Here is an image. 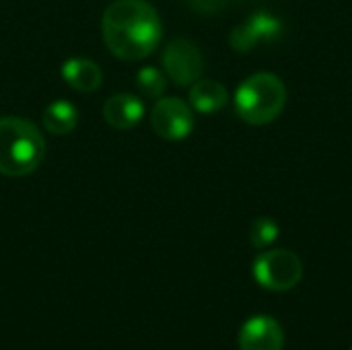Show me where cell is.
Segmentation results:
<instances>
[{
    "label": "cell",
    "instance_id": "1",
    "mask_svg": "<svg viewBox=\"0 0 352 350\" xmlns=\"http://www.w3.org/2000/svg\"><path fill=\"white\" fill-rule=\"evenodd\" d=\"M109 52L122 60H142L157 50L163 25L155 6L146 0H116L101 21Z\"/></svg>",
    "mask_w": 352,
    "mask_h": 350
},
{
    "label": "cell",
    "instance_id": "2",
    "mask_svg": "<svg viewBox=\"0 0 352 350\" xmlns=\"http://www.w3.org/2000/svg\"><path fill=\"white\" fill-rule=\"evenodd\" d=\"M45 157V140L37 126L23 118H0V173L25 177Z\"/></svg>",
    "mask_w": 352,
    "mask_h": 350
},
{
    "label": "cell",
    "instance_id": "3",
    "mask_svg": "<svg viewBox=\"0 0 352 350\" xmlns=\"http://www.w3.org/2000/svg\"><path fill=\"white\" fill-rule=\"evenodd\" d=\"M287 105V87L272 72H258L245 78L235 91V111L252 126L274 122Z\"/></svg>",
    "mask_w": 352,
    "mask_h": 350
},
{
    "label": "cell",
    "instance_id": "4",
    "mask_svg": "<svg viewBox=\"0 0 352 350\" xmlns=\"http://www.w3.org/2000/svg\"><path fill=\"white\" fill-rule=\"evenodd\" d=\"M254 278L268 291H291L303 278V264L295 252L268 250L256 258Z\"/></svg>",
    "mask_w": 352,
    "mask_h": 350
},
{
    "label": "cell",
    "instance_id": "5",
    "mask_svg": "<svg viewBox=\"0 0 352 350\" xmlns=\"http://www.w3.org/2000/svg\"><path fill=\"white\" fill-rule=\"evenodd\" d=\"M163 66L167 76L177 85V87H188L194 85L204 70V60L196 43L190 39L177 37L167 43L163 52Z\"/></svg>",
    "mask_w": 352,
    "mask_h": 350
},
{
    "label": "cell",
    "instance_id": "6",
    "mask_svg": "<svg viewBox=\"0 0 352 350\" xmlns=\"http://www.w3.org/2000/svg\"><path fill=\"white\" fill-rule=\"evenodd\" d=\"M153 130L165 140H184L194 130L192 107L177 97H163L151 111Z\"/></svg>",
    "mask_w": 352,
    "mask_h": 350
},
{
    "label": "cell",
    "instance_id": "7",
    "mask_svg": "<svg viewBox=\"0 0 352 350\" xmlns=\"http://www.w3.org/2000/svg\"><path fill=\"white\" fill-rule=\"evenodd\" d=\"M285 332L280 324L270 316L250 318L239 330L241 350H283Z\"/></svg>",
    "mask_w": 352,
    "mask_h": 350
},
{
    "label": "cell",
    "instance_id": "8",
    "mask_svg": "<svg viewBox=\"0 0 352 350\" xmlns=\"http://www.w3.org/2000/svg\"><path fill=\"white\" fill-rule=\"evenodd\" d=\"M103 118L116 130H130L144 118V103L130 93L113 95L103 105Z\"/></svg>",
    "mask_w": 352,
    "mask_h": 350
},
{
    "label": "cell",
    "instance_id": "9",
    "mask_svg": "<svg viewBox=\"0 0 352 350\" xmlns=\"http://www.w3.org/2000/svg\"><path fill=\"white\" fill-rule=\"evenodd\" d=\"M62 78L80 93H91L101 87V68L89 58H70L62 64Z\"/></svg>",
    "mask_w": 352,
    "mask_h": 350
},
{
    "label": "cell",
    "instance_id": "10",
    "mask_svg": "<svg viewBox=\"0 0 352 350\" xmlns=\"http://www.w3.org/2000/svg\"><path fill=\"white\" fill-rule=\"evenodd\" d=\"M229 101L227 89L217 80H196L190 89V105L200 113H214Z\"/></svg>",
    "mask_w": 352,
    "mask_h": 350
},
{
    "label": "cell",
    "instance_id": "11",
    "mask_svg": "<svg viewBox=\"0 0 352 350\" xmlns=\"http://www.w3.org/2000/svg\"><path fill=\"white\" fill-rule=\"evenodd\" d=\"M76 122H78L76 107L64 99H58L43 109V126L50 134L56 136L70 134L76 128Z\"/></svg>",
    "mask_w": 352,
    "mask_h": 350
},
{
    "label": "cell",
    "instance_id": "12",
    "mask_svg": "<svg viewBox=\"0 0 352 350\" xmlns=\"http://www.w3.org/2000/svg\"><path fill=\"white\" fill-rule=\"evenodd\" d=\"M248 27L252 29V33L258 39V43H262V41H276L280 37V33H283V23L276 17L268 14V12L252 14L250 21H248Z\"/></svg>",
    "mask_w": 352,
    "mask_h": 350
},
{
    "label": "cell",
    "instance_id": "13",
    "mask_svg": "<svg viewBox=\"0 0 352 350\" xmlns=\"http://www.w3.org/2000/svg\"><path fill=\"white\" fill-rule=\"evenodd\" d=\"M165 74L155 68V66H144L138 70L136 74V87L138 91L144 95V97H151V99H159L163 93H165Z\"/></svg>",
    "mask_w": 352,
    "mask_h": 350
},
{
    "label": "cell",
    "instance_id": "14",
    "mask_svg": "<svg viewBox=\"0 0 352 350\" xmlns=\"http://www.w3.org/2000/svg\"><path fill=\"white\" fill-rule=\"evenodd\" d=\"M278 239V225L270 217H260L250 227V241L254 248L264 250Z\"/></svg>",
    "mask_w": 352,
    "mask_h": 350
},
{
    "label": "cell",
    "instance_id": "15",
    "mask_svg": "<svg viewBox=\"0 0 352 350\" xmlns=\"http://www.w3.org/2000/svg\"><path fill=\"white\" fill-rule=\"evenodd\" d=\"M229 41H231V47H233L235 52H243V54L250 52L254 45H258V39L254 37V33H252V29L248 27V23L235 27V29L231 31Z\"/></svg>",
    "mask_w": 352,
    "mask_h": 350
},
{
    "label": "cell",
    "instance_id": "16",
    "mask_svg": "<svg viewBox=\"0 0 352 350\" xmlns=\"http://www.w3.org/2000/svg\"><path fill=\"white\" fill-rule=\"evenodd\" d=\"M188 4L202 14H214L225 8L227 0H188Z\"/></svg>",
    "mask_w": 352,
    "mask_h": 350
}]
</instances>
